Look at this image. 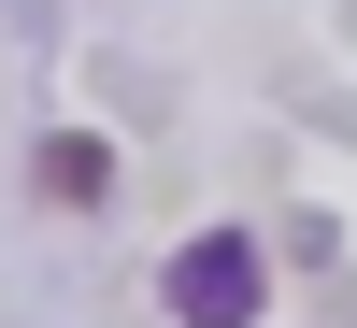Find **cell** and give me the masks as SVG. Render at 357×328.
Here are the masks:
<instances>
[{"label": "cell", "instance_id": "obj_1", "mask_svg": "<svg viewBox=\"0 0 357 328\" xmlns=\"http://www.w3.org/2000/svg\"><path fill=\"white\" fill-rule=\"evenodd\" d=\"M257 300H272V272H257L243 228H200L172 257V328H257Z\"/></svg>", "mask_w": 357, "mask_h": 328}, {"label": "cell", "instance_id": "obj_2", "mask_svg": "<svg viewBox=\"0 0 357 328\" xmlns=\"http://www.w3.org/2000/svg\"><path fill=\"white\" fill-rule=\"evenodd\" d=\"M43 200H72V214H86V200H114V157H100V143H43Z\"/></svg>", "mask_w": 357, "mask_h": 328}]
</instances>
